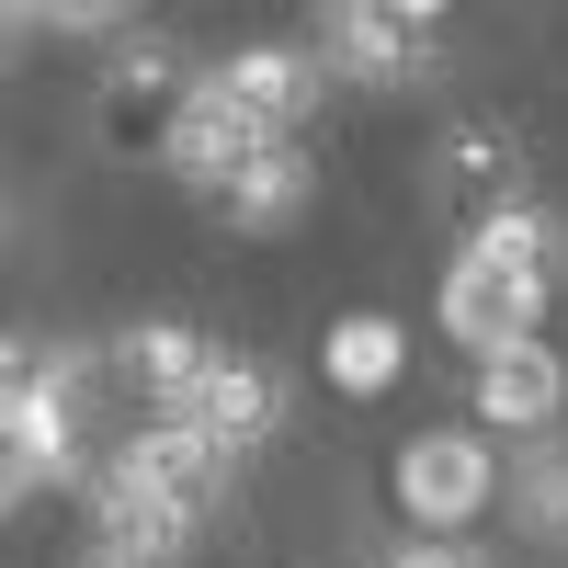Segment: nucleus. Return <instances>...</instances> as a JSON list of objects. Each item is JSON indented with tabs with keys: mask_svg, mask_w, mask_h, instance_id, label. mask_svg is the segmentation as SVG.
Instances as JSON below:
<instances>
[{
	"mask_svg": "<svg viewBox=\"0 0 568 568\" xmlns=\"http://www.w3.org/2000/svg\"><path fill=\"white\" fill-rule=\"evenodd\" d=\"M80 568H125V557H80Z\"/></svg>",
	"mask_w": 568,
	"mask_h": 568,
	"instance_id": "nucleus-21",
	"label": "nucleus"
},
{
	"mask_svg": "<svg viewBox=\"0 0 568 568\" xmlns=\"http://www.w3.org/2000/svg\"><path fill=\"white\" fill-rule=\"evenodd\" d=\"M0 227H12V205H0Z\"/></svg>",
	"mask_w": 568,
	"mask_h": 568,
	"instance_id": "nucleus-22",
	"label": "nucleus"
},
{
	"mask_svg": "<svg viewBox=\"0 0 568 568\" xmlns=\"http://www.w3.org/2000/svg\"><path fill=\"white\" fill-rule=\"evenodd\" d=\"M80 387H91V353H80V342H45L34 387L0 409V444L23 455V478H34V489H69L80 466H91V455H80Z\"/></svg>",
	"mask_w": 568,
	"mask_h": 568,
	"instance_id": "nucleus-3",
	"label": "nucleus"
},
{
	"mask_svg": "<svg viewBox=\"0 0 568 568\" xmlns=\"http://www.w3.org/2000/svg\"><path fill=\"white\" fill-rule=\"evenodd\" d=\"M318 205V160H307V136H262V149L216 182V216L240 227V240H273V227H296Z\"/></svg>",
	"mask_w": 568,
	"mask_h": 568,
	"instance_id": "nucleus-10",
	"label": "nucleus"
},
{
	"mask_svg": "<svg viewBox=\"0 0 568 568\" xmlns=\"http://www.w3.org/2000/svg\"><path fill=\"white\" fill-rule=\"evenodd\" d=\"M114 466H125V478H160V489H182L194 511H216V500H227V478H240V455H216V444H205L182 409H149V420L125 433V455H114Z\"/></svg>",
	"mask_w": 568,
	"mask_h": 568,
	"instance_id": "nucleus-11",
	"label": "nucleus"
},
{
	"mask_svg": "<svg viewBox=\"0 0 568 568\" xmlns=\"http://www.w3.org/2000/svg\"><path fill=\"white\" fill-rule=\"evenodd\" d=\"M205 535V511L160 489V478H125V466H103V489H91V557H125V568H182Z\"/></svg>",
	"mask_w": 568,
	"mask_h": 568,
	"instance_id": "nucleus-4",
	"label": "nucleus"
},
{
	"mask_svg": "<svg viewBox=\"0 0 568 568\" xmlns=\"http://www.w3.org/2000/svg\"><path fill=\"white\" fill-rule=\"evenodd\" d=\"M546 420H568V364L546 329L478 353V433H546Z\"/></svg>",
	"mask_w": 568,
	"mask_h": 568,
	"instance_id": "nucleus-8",
	"label": "nucleus"
},
{
	"mask_svg": "<svg viewBox=\"0 0 568 568\" xmlns=\"http://www.w3.org/2000/svg\"><path fill=\"white\" fill-rule=\"evenodd\" d=\"M205 353H216V342H205L194 318H136L125 342H114V364H125V375H136V387H149L160 409H171V398H182V387L205 375Z\"/></svg>",
	"mask_w": 568,
	"mask_h": 568,
	"instance_id": "nucleus-15",
	"label": "nucleus"
},
{
	"mask_svg": "<svg viewBox=\"0 0 568 568\" xmlns=\"http://www.w3.org/2000/svg\"><path fill=\"white\" fill-rule=\"evenodd\" d=\"M34 364H45V342H23V329H0V409H12V398L34 387Z\"/></svg>",
	"mask_w": 568,
	"mask_h": 568,
	"instance_id": "nucleus-18",
	"label": "nucleus"
},
{
	"mask_svg": "<svg viewBox=\"0 0 568 568\" xmlns=\"http://www.w3.org/2000/svg\"><path fill=\"white\" fill-rule=\"evenodd\" d=\"M546 296H557V273H546L535 251H500V240L466 227V251H455V273H444L433 318H444V342L500 353V342H524V329H546Z\"/></svg>",
	"mask_w": 568,
	"mask_h": 568,
	"instance_id": "nucleus-1",
	"label": "nucleus"
},
{
	"mask_svg": "<svg viewBox=\"0 0 568 568\" xmlns=\"http://www.w3.org/2000/svg\"><path fill=\"white\" fill-rule=\"evenodd\" d=\"M387 489H398V524H420V535H466V524L500 500V455H489L478 420H433V433L398 444Z\"/></svg>",
	"mask_w": 568,
	"mask_h": 568,
	"instance_id": "nucleus-2",
	"label": "nucleus"
},
{
	"mask_svg": "<svg viewBox=\"0 0 568 568\" xmlns=\"http://www.w3.org/2000/svg\"><path fill=\"white\" fill-rule=\"evenodd\" d=\"M433 194L444 205H511V194H535V160H524V136L511 125H455L444 136V160H433Z\"/></svg>",
	"mask_w": 568,
	"mask_h": 568,
	"instance_id": "nucleus-12",
	"label": "nucleus"
},
{
	"mask_svg": "<svg viewBox=\"0 0 568 568\" xmlns=\"http://www.w3.org/2000/svg\"><path fill=\"white\" fill-rule=\"evenodd\" d=\"M318 364H329V387H342V398H387L398 375H409V329H398L387 307H353V318H329Z\"/></svg>",
	"mask_w": 568,
	"mask_h": 568,
	"instance_id": "nucleus-13",
	"label": "nucleus"
},
{
	"mask_svg": "<svg viewBox=\"0 0 568 568\" xmlns=\"http://www.w3.org/2000/svg\"><path fill=\"white\" fill-rule=\"evenodd\" d=\"M500 500L524 511L535 546H568V433L546 420V433H524V455L500 466Z\"/></svg>",
	"mask_w": 568,
	"mask_h": 568,
	"instance_id": "nucleus-14",
	"label": "nucleus"
},
{
	"mask_svg": "<svg viewBox=\"0 0 568 568\" xmlns=\"http://www.w3.org/2000/svg\"><path fill=\"white\" fill-rule=\"evenodd\" d=\"M34 23V0H0V34H23Z\"/></svg>",
	"mask_w": 568,
	"mask_h": 568,
	"instance_id": "nucleus-20",
	"label": "nucleus"
},
{
	"mask_svg": "<svg viewBox=\"0 0 568 568\" xmlns=\"http://www.w3.org/2000/svg\"><path fill=\"white\" fill-rule=\"evenodd\" d=\"M125 12H136V0H34V23H45V34H114Z\"/></svg>",
	"mask_w": 568,
	"mask_h": 568,
	"instance_id": "nucleus-16",
	"label": "nucleus"
},
{
	"mask_svg": "<svg viewBox=\"0 0 568 568\" xmlns=\"http://www.w3.org/2000/svg\"><path fill=\"white\" fill-rule=\"evenodd\" d=\"M171 409L194 420L216 455H262V444H273V420H284V375H273L262 353H205V375H194Z\"/></svg>",
	"mask_w": 568,
	"mask_h": 568,
	"instance_id": "nucleus-6",
	"label": "nucleus"
},
{
	"mask_svg": "<svg viewBox=\"0 0 568 568\" xmlns=\"http://www.w3.org/2000/svg\"><path fill=\"white\" fill-rule=\"evenodd\" d=\"M387 12H398V23H420V34H433V23L455 12V0H387Z\"/></svg>",
	"mask_w": 568,
	"mask_h": 568,
	"instance_id": "nucleus-19",
	"label": "nucleus"
},
{
	"mask_svg": "<svg viewBox=\"0 0 568 568\" xmlns=\"http://www.w3.org/2000/svg\"><path fill=\"white\" fill-rule=\"evenodd\" d=\"M227 103H240L262 136H296L307 114H318V91H329V69H318V45H240V58H216L205 69Z\"/></svg>",
	"mask_w": 568,
	"mask_h": 568,
	"instance_id": "nucleus-7",
	"label": "nucleus"
},
{
	"mask_svg": "<svg viewBox=\"0 0 568 568\" xmlns=\"http://www.w3.org/2000/svg\"><path fill=\"white\" fill-rule=\"evenodd\" d=\"M318 69L364 80V91H398V80H420V23H398L387 0H329L318 12Z\"/></svg>",
	"mask_w": 568,
	"mask_h": 568,
	"instance_id": "nucleus-9",
	"label": "nucleus"
},
{
	"mask_svg": "<svg viewBox=\"0 0 568 568\" xmlns=\"http://www.w3.org/2000/svg\"><path fill=\"white\" fill-rule=\"evenodd\" d=\"M251 149H262V125H251L240 103H227L216 80H182L171 103H160V136H149V160H160L171 182H194V194H216V182L240 171Z\"/></svg>",
	"mask_w": 568,
	"mask_h": 568,
	"instance_id": "nucleus-5",
	"label": "nucleus"
},
{
	"mask_svg": "<svg viewBox=\"0 0 568 568\" xmlns=\"http://www.w3.org/2000/svg\"><path fill=\"white\" fill-rule=\"evenodd\" d=\"M387 568H489V557L466 546V535H409V546H398Z\"/></svg>",
	"mask_w": 568,
	"mask_h": 568,
	"instance_id": "nucleus-17",
	"label": "nucleus"
}]
</instances>
